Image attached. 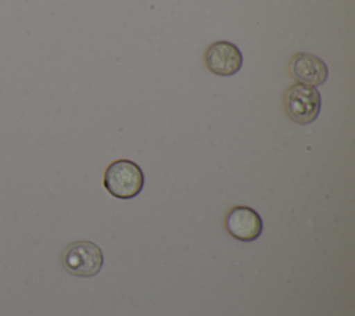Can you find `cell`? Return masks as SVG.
Instances as JSON below:
<instances>
[{
    "mask_svg": "<svg viewBox=\"0 0 355 316\" xmlns=\"http://www.w3.org/2000/svg\"><path fill=\"white\" fill-rule=\"evenodd\" d=\"M204 61L205 67L212 73L218 76H232L241 69L243 54L232 42L218 40L207 47Z\"/></svg>",
    "mask_w": 355,
    "mask_h": 316,
    "instance_id": "obj_4",
    "label": "cell"
},
{
    "mask_svg": "<svg viewBox=\"0 0 355 316\" xmlns=\"http://www.w3.org/2000/svg\"><path fill=\"white\" fill-rule=\"evenodd\" d=\"M288 71L297 83L308 86H320L329 78L326 62L311 53H295L290 58Z\"/></svg>",
    "mask_w": 355,
    "mask_h": 316,
    "instance_id": "obj_6",
    "label": "cell"
},
{
    "mask_svg": "<svg viewBox=\"0 0 355 316\" xmlns=\"http://www.w3.org/2000/svg\"><path fill=\"white\" fill-rule=\"evenodd\" d=\"M103 184L112 197L130 200L143 190L144 175L136 162L130 159H116L107 166Z\"/></svg>",
    "mask_w": 355,
    "mask_h": 316,
    "instance_id": "obj_1",
    "label": "cell"
},
{
    "mask_svg": "<svg viewBox=\"0 0 355 316\" xmlns=\"http://www.w3.org/2000/svg\"><path fill=\"white\" fill-rule=\"evenodd\" d=\"M61 262L67 272L73 276L92 277L96 276L104 263L101 248L92 241H73L62 252Z\"/></svg>",
    "mask_w": 355,
    "mask_h": 316,
    "instance_id": "obj_3",
    "label": "cell"
},
{
    "mask_svg": "<svg viewBox=\"0 0 355 316\" xmlns=\"http://www.w3.org/2000/svg\"><path fill=\"white\" fill-rule=\"evenodd\" d=\"M225 226L227 233L240 241L257 240L263 229L259 213L245 205H236L230 208L225 219Z\"/></svg>",
    "mask_w": 355,
    "mask_h": 316,
    "instance_id": "obj_5",
    "label": "cell"
},
{
    "mask_svg": "<svg viewBox=\"0 0 355 316\" xmlns=\"http://www.w3.org/2000/svg\"><path fill=\"white\" fill-rule=\"evenodd\" d=\"M282 104L286 115L293 122L308 125L318 118L322 107V97L316 87L294 83L286 89Z\"/></svg>",
    "mask_w": 355,
    "mask_h": 316,
    "instance_id": "obj_2",
    "label": "cell"
}]
</instances>
